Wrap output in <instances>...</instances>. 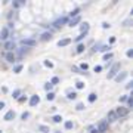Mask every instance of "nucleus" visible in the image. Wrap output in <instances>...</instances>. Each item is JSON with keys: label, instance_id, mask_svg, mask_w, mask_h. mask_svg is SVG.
<instances>
[{"label": "nucleus", "instance_id": "4468645a", "mask_svg": "<svg viewBox=\"0 0 133 133\" xmlns=\"http://www.w3.org/2000/svg\"><path fill=\"white\" fill-rule=\"evenodd\" d=\"M6 59H8L9 62H13V61H15V53H13V52H8Z\"/></svg>", "mask_w": 133, "mask_h": 133}, {"label": "nucleus", "instance_id": "5701e85b", "mask_svg": "<svg viewBox=\"0 0 133 133\" xmlns=\"http://www.w3.org/2000/svg\"><path fill=\"white\" fill-rule=\"evenodd\" d=\"M28 52V49L27 47H21L19 50H18V53H19V55H24V53H27Z\"/></svg>", "mask_w": 133, "mask_h": 133}, {"label": "nucleus", "instance_id": "2f4dec72", "mask_svg": "<svg viewBox=\"0 0 133 133\" xmlns=\"http://www.w3.org/2000/svg\"><path fill=\"white\" fill-rule=\"evenodd\" d=\"M44 65H46V67H49V68H53V64H52V62H49V61H46V62H44Z\"/></svg>", "mask_w": 133, "mask_h": 133}, {"label": "nucleus", "instance_id": "20e7f679", "mask_svg": "<svg viewBox=\"0 0 133 133\" xmlns=\"http://www.w3.org/2000/svg\"><path fill=\"white\" fill-rule=\"evenodd\" d=\"M65 22H67V18L62 16V18H59V19H56V21L53 22V27H55V28H59V27H62Z\"/></svg>", "mask_w": 133, "mask_h": 133}, {"label": "nucleus", "instance_id": "f3484780", "mask_svg": "<svg viewBox=\"0 0 133 133\" xmlns=\"http://www.w3.org/2000/svg\"><path fill=\"white\" fill-rule=\"evenodd\" d=\"M96 98H98L96 93H90L89 95V102H95V101H96Z\"/></svg>", "mask_w": 133, "mask_h": 133}, {"label": "nucleus", "instance_id": "aec40b11", "mask_svg": "<svg viewBox=\"0 0 133 133\" xmlns=\"http://www.w3.org/2000/svg\"><path fill=\"white\" fill-rule=\"evenodd\" d=\"M68 98L70 99H75V98H77V93H75V92H70L68 93Z\"/></svg>", "mask_w": 133, "mask_h": 133}, {"label": "nucleus", "instance_id": "423d86ee", "mask_svg": "<svg viewBox=\"0 0 133 133\" xmlns=\"http://www.w3.org/2000/svg\"><path fill=\"white\" fill-rule=\"evenodd\" d=\"M8 35H9V30L5 27V28H2V31H0V39L2 40H6L8 39Z\"/></svg>", "mask_w": 133, "mask_h": 133}, {"label": "nucleus", "instance_id": "7c9ffc66", "mask_svg": "<svg viewBox=\"0 0 133 133\" xmlns=\"http://www.w3.org/2000/svg\"><path fill=\"white\" fill-rule=\"evenodd\" d=\"M126 55H127V56H129V58H132V56H133V50H132V49H129V50H127V53H126Z\"/></svg>", "mask_w": 133, "mask_h": 133}, {"label": "nucleus", "instance_id": "c85d7f7f", "mask_svg": "<svg viewBox=\"0 0 133 133\" xmlns=\"http://www.w3.org/2000/svg\"><path fill=\"white\" fill-rule=\"evenodd\" d=\"M127 102H129V106L133 108V98H127Z\"/></svg>", "mask_w": 133, "mask_h": 133}, {"label": "nucleus", "instance_id": "4c0bfd02", "mask_svg": "<svg viewBox=\"0 0 133 133\" xmlns=\"http://www.w3.org/2000/svg\"><path fill=\"white\" fill-rule=\"evenodd\" d=\"M44 89H46V90H50V89H52V84H50V83H47V84L44 86Z\"/></svg>", "mask_w": 133, "mask_h": 133}, {"label": "nucleus", "instance_id": "f8f14e48", "mask_svg": "<svg viewBox=\"0 0 133 133\" xmlns=\"http://www.w3.org/2000/svg\"><path fill=\"white\" fill-rule=\"evenodd\" d=\"M115 118H117L115 111H109V112H108V121H114Z\"/></svg>", "mask_w": 133, "mask_h": 133}, {"label": "nucleus", "instance_id": "a19ab883", "mask_svg": "<svg viewBox=\"0 0 133 133\" xmlns=\"http://www.w3.org/2000/svg\"><path fill=\"white\" fill-rule=\"evenodd\" d=\"M2 108H5V102H0V109Z\"/></svg>", "mask_w": 133, "mask_h": 133}, {"label": "nucleus", "instance_id": "dca6fc26", "mask_svg": "<svg viewBox=\"0 0 133 133\" xmlns=\"http://www.w3.org/2000/svg\"><path fill=\"white\" fill-rule=\"evenodd\" d=\"M52 39V34L50 33H44L43 35H42V40H44V42H47V40H50Z\"/></svg>", "mask_w": 133, "mask_h": 133}, {"label": "nucleus", "instance_id": "c9c22d12", "mask_svg": "<svg viewBox=\"0 0 133 133\" xmlns=\"http://www.w3.org/2000/svg\"><path fill=\"white\" fill-rule=\"evenodd\" d=\"M80 67H81V70H84V71H86V70L89 68V65H87V64H81Z\"/></svg>", "mask_w": 133, "mask_h": 133}, {"label": "nucleus", "instance_id": "f03ea898", "mask_svg": "<svg viewBox=\"0 0 133 133\" xmlns=\"http://www.w3.org/2000/svg\"><path fill=\"white\" fill-rule=\"evenodd\" d=\"M127 114H129V108H124V106H120L115 111V115L117 117H124V115H127Z\"/></svg>", "mask_w": 133, "mask_h": 133}, {"label": "nucleus", "instance_id": "ea45409f", "mask_svg": "<svg viewBox=\"0 0 133 133\" xmlns=\"http://www.w3.org/2000/svg\"><path fill=\"white\" fill-rule=\"evenodd\" d=\"M102 27H104V28H109V27H111V25H109V24H108V22H104V24H102Z\"/></svg>", "mask_w": 133, "mask_h": 133}, {"label": "nucleus", "instance_id": "e433bc0d", "mask_svg": "<svg viewBox=\"0 0 133 133\" xmlns=\"http://www.w3.org/2000/svg\"><path fill=\"white\" fill-rule=\"evenodd\" d=\"M84 35H86V33H81V34H80V35H79V37H77V40H79V42H80V40H81V39H83V37H84Z\"/></svg>", "mask_w": 133, "mask_h": 133}, {"label": "nucleus", "instance_id": "1a4fd4ad", "mask_svg": "<svg viewBox=\"0 0 133 133\" xmlns=\"http://www.w3.org/2000/svg\"><path fill=\"white\" fill-rule=\"evenodd\" d=\"M13 117H15V112L13 111H8L6 115H5V120L6 121H10V120H13Z\"/></svg>", "mask_w": 133, "mask_h": 133}, {"label": "nucleus", "instance_id": "b1692460", "mask_svg": "<svg viewBox=\"0 0 133 133\" xmlns=\"http://www.w3.org/2000/svg\"><path fill=\"white\" fill-rule=\"evenodd\" d=\"M39 129H40L43 133H47V132H49V127H47V126H40Z\"/></svg>", "mask_w": 133, "mask_h": 133}, {"label": "nucleus", "instance_id": "9d476101", "mask_svg": "<svg viewBox=\"0 0 133 133\" xmlns=\"http://www.w3.org/2000/svg\"><path fill=\"white\" fill-rule=\"evenodd\" d=\"M39 102H40V98L37 96V95H35V96H31V99H30V104H31L33 106H34V105H37Z\"/></svg>", "mask_w": 133, "mask_h": 133}, {"label": "nucleus", "instance_id": "a878e982", "mask_svg": "<svg viewBox=\"0 0 133 133\" xmlns=\"http://www.w3.org/2000/svg\"><path fill=\"white\" fill-rule=\"evenodd\" d=\"M65 129H68V130L72 129V121H67V123H65Z\"/></svg>", "mask_w": 133, "mask_h": 133}, {"label": "nucleus", "instance_id": "412c9836", "mask_svg": "<svg viewBox=\"0 0 133 133\" xmlns=\"http://www.w3.org/2000/svg\"><path fill=\"white\" fill-rule=\"evenodd\" d=\"M53 121H55V123H61V121H62V117H61V115H55V117H53Z\"/></svg>", "mask_w": 133, "mask_h": 133}, {"label": "nucleus", "instance_id": "79ce46f5", "mask_svg": "<svg viewBox=\"0 0 133 133\" xmlns=\"http://www.w3.org/2000/svg\"><path fill=\"white\" fill-rule=\"evenodd\" d=\"M92 133H98V130H96V129H93V130H92Z\"/></svg>", "mask_w": 133, "mask_h": 133}, {"label": "nucleus", "instance_id": "a211bd4d", "mask_svg": "<svg viewBox=\"0 0 133 133\" xmlns=\"http://www.w3.org/2000/svg\"><path fill=\"white\" fill-rule=\"evenodd\" d=\"M87 30H89V24L84 22V24L81 25V31H83V33H87Z\"/></svg>", "mask_w": 133, "mask_h": 133}, {"label": "nucleus", "instance_id": "ddd939ff", "mask_svg": "<svg viewBox=\"0 0 133 133\" xmlns=\"http://www.w3.org/2000/svg\"><path fill=\"white\" fill-rule=\"evenodd\" d=\"M126 77H127V72H121V74H117V75H115V80H117V81H121V80H124Z\"/></svg>", "mask_w": 133, "mask_h": 133}, {"label": "nucleus", "instance_id": "393cba45", "mask_svg": "<svg viewBox=\"0 0 133 133\" xmlns=\"http://www.w3.org/2000/svg\"><path fill=\"white\" fill-rule=\"evenodd\" d=\"M84 50V44H79V47H77V53H81Z\"/></svg>", "mask_w": 133, "mask_h": 133}, {"label": "nucleus", "instance_id": "cd10ccee", "mask_svg": "<svg viewBox=\"0 0 133 133\" xmlns=\"http://www.w3.org/2000/svg\"><path fill=\"white\" fill-rule=\"evenodd\" d=\"M111 58H112V53H108V55L104 56V61H108V59H111Z\"/></svg>", "mask_w": 133, "mask_h": 133}, {"label": "nucleus", "instance_id": "9b49d317", "mask_svg": "<svg viewBox=\"0 0 133 133\" xmlns=\"http://www.w3.org/2000/svg\"><path fill=\"white\" fill-rule=\"evenodd\" d=\"M5 49H8L9 52H12V49H15V43L13 42H6L5 43Z\"/></svg>", "mask_w": 133, "mask_h": 133}, {"label": "nucleus", "instance_id": "f704fd0d", "mask_svg": "<svg viewBox=\"0 0 133 133\" xmlns=\"http://www.w3.org/2000/svg\"><path fill=\"white\" fill-rule=\"evenodd\" d=\"M19 93H21L19 90H15V92H13V98H18V96H19Z\"/></svg>", "mask_w": 133, "mask_h": 133}, {"label": "nucleus", "instance_id": "39448f33", "mask_svg": "<svg viewBox=\"0 0 133 133\" xmlns=\"http://www.w3.org/2000/svg\"><path fill=\"white\" fill-rule=\"evenodd\" d=\"M21 44L22 46H35V40H33V39H24V40H21Z\"/></svg>", "mask_w": 133, "mask_h": 133}, {"label": "nucleus", "instance_id": "72a5a7b5", "mask_svg": "<svg viewBox=\"0 0 133 133\" xmlns=\"http://www.w3.org/2000/svg\"><path fill=\"white\" fill-rule=\"evenodd\" d=\"M99 71H102V67H101V65H98V67H95V72H99Z\"/></svg>", "mask_w": 133, "mask_h": 133}, {"label": "nucleus", "instance_id": "f257e3e1", "mask_svg": "<svg viewBox=\"0 0 133 133\" xmlns=\"http://www.w3.org/2000/svg\"><path fill=\"white\" fill-rule=\"evenodd\" d=\"M118 70H120V64H114L112 68L108 72V79H114V77H115V75L118 74Z\"/></svg>", "mask_w": 133, "mask_h": 133}, {"label": "nucleus", "instance_id": "c756f323", "mask_svg": "<svg viewBox=\"0 0 133 133\" xmlns=\"http://www.w3.org/2000/svg\"><path fill=\"white\" fill-rule=\"evenodd\" d=\"M58 81H59V79H58V77H53V79H52V83H50V84L53 86V84H56Z\"/></svg>", "mask_w": 133, "mask_h": 133}, {"label": "nucleus", "instance_id": "7ed1b4c3", "mask_svg": "<svg viewBox=\"0 0 133 133\" xmlns=\"http://www.w3.org/2000/svg\"><path fill=\"white\" fill-rule=\"evenodd\" d=\"M106 129H108V121H101L96 127L98 133H104V132H106Z\"/></svg>", "mask_w": 133, "mask_h": 133}, {"label": "nucleus", "instance_id": "2eb2a0df", "mask_svg": "<svg viewBox=\"0 0 133 133\" xmlns=\"http://www.w3.org/2000/svg\"><path fill=\"white\" fill-rule=\"evenodd\" d=\"M24 5H25L24 0H15V2H13V8H21Z\"/></svg>", "mask_w": 133, "mask_h": 133}, {"label": "nucleus", "instance_id": "4be33fe9", "mask_svg": "<svg viewBox=\"0 0 133 133\" xmlns=\"http://www.w3.org/2000/svg\"><path fill=\"white\" fill-rule=\"evenodd\" d=\"M75 87H77V89H83L84 87V83L83 81H77V83H75Z\"/></svg>", "mask_w": 133, "mask_h": 133}, {"label": "nucleus", "instance_id": "6ab92c4d", "mask_svg": "<svg viewBox=\"0 0 133 133\" xmlns=\"http://www.w3.org/2000/svg\"><path fill=\"white\" fill-rule=\"evenodd\" d=\"M46 99H47V101H53V99H55V95H53L52 92H49L47 96H46Z\"/></svg>", "mask_w": 133, "mask_h": 133}, {"label": "nucleus", "instance_id": "6e6552de", "mask_svg": "<svg viewBox=\"0 0 133 133\" xmlns=\"http://www.w3.org/2000/svg\"><path fill=\"white\" fill-rule=\"evenodd\" d=\"M70 43H71V39H62V40H59V42H58V46L64 47V46H68Z\"/></svg>", "mask_w": 133, "mask_h": 133}, {"label": "nucleus", "instance_id": "0eeeda50", "mask_svg": "<svg viewBox=\"0 0 133 133\" xmlns=\"http://www.w3.org/2000/svg\"><path fill=\"white\" fill-rule=\"evenodd\" d=\"M80 21H81V18H80V16H74V18H71V21H70V27H75Z\"/></svg>", "mask_w": 133, "mask_h": 133}, {"label": "nucleus", "instance_id": "c03bdc74", "mask_svg": "<svg viewBox=\"0 0 133 133\" xmlns=\"http://www.w3.org/2000/svg\"><path fill=\"white\" fill-rule=\"evenodd\" d=\"M0 133H2V130H0Z\"/></svg>", "mask_w": 133, "mask_h": 133}, {"label": "nucleus", "instance_id": "37998d69", "mask_svg": "<svg viewBox=\"0 0 133 133\" xmlns=\"http://www.w3.org/2000/svg\"><path fill=\"white\" fill-rule=\"evenodd\" d=\"M56 133H61V132H56Z\"/></svg>", "mask_w": 133, "mask_h": 133}, {"label": "nucleus", "instance_id": "bb28decb", "mask_svg": "<svg viewBox=\"0 0 133 133\" xmlns=\"http://www.w3.org/2000/svg\"><path fill=\"white\" fill-rule=\"evenodd\" d=\"M21 70H22V65H16V67L13 68V72H19Z\"/></svg>", "mask_w": 133, "mask_h": 133}, {"label": "nucleus", "instance_id": "58836bf2", "mask_svg": "<svg viewBox=\"0 0 133 133\" xmlns=\"http://www.w3.org/2000/svg\"><path fill=\"white\" fill-rule=\"evenodd\" d=\"M77 109H79V111H80V109H84V105H83V104H79V105H77Z\"/></svg>", "mask_w": 133, "mask_h": 133}, {"label": "nucleus", "instance_id": "473e14b6", "mask_svg": "<svg viewBox=\"0 0 133 133\" xmlns=\"http://www.w3.org/2000/svg\"><path fill=\"white\" fill-rule=\"evenodd\" d=\"M28 115H30V114H28V112H24V114H22V115H21V118H22V120H25V118H28Z\"/></svg>", "mask_w": 133, "mask_h": 133}]
</instances>
